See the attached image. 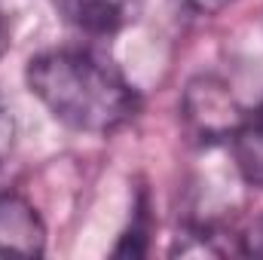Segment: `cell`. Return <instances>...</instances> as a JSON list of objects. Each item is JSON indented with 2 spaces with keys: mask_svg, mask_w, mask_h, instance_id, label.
Here are the masks:
<instances>
[{
  "mask_svg": "<svg viewBox=\"0 0 263 260\" xmlns=\"http://www.w3.org/2000/svg\"><path fill=\"white\" fill-rule=\"evenodd\" d=\"M25 83L62 126L89 135L123 129L141 110L138 89L92 49H46L28 62Z\"/></svg>",
  "mask_w": 263,
  "mask_h": 260,
  "instance_id": "1",
  "label": "cell"
},
{
  "mask_svg": "<svg viewBox=\"0 0 263 260\" xmlns=\"http://www.w3.org/2000/svg\"><path fill=\"white\" fill-rule=\"evenodd\" d=\"M46 227L37 208L15 193H0V257H40Z\"/></svg>",
  "mask_w": 263,
  "mask_h": 260,
  "instance_id": "2",
  "label": "cell"
},
{
  "mask_svg": "<svg viewBox=\"0 0 263 260\" xmlns=\"http://www.w3.org/2000/svg\"><path fill=\"white\" fill-rule=\"evenodd\" d=\"M187 117H190L193 129L211 141V138H230L245 114L236 107V101L223 83L202 77L187 92Z\"/></svg>",
  "mask_w": 263,
  "mask_h": 260,
  "instance_id": "3",
  "label": "cell"
},
{
  "mask_svg": "<svg viewBox=\"0 0 263 260\" xmlns=\"http://www.w3.org/2000/svg\"><path fill=\"white\" fill-rule=\"evenodd\" d=\"M52 3L70 28L92 37L117 34L132 15V0H52Z\"/></svg>",
  "mask_w": 263,
  "mask_h": 260,
  "instance_id": "4",
  "label": "cell"
},
{
  "mask_svg": "<svg viewBox=\"0 0 263 260\" xmlns=\"http://www.w3.org/2000/svg\"><path fill=\"white\" fill-rule=\"evenodd\" d=\"M230 153L239 178L248 187L263 190V104L245 114L236 132L230 135Z\"/></svg>",
  "mask_w": 263,
  "mask_h": 260,
  "instance_id": "5",
  "label": "cell"
},
{
  "mask_svg": "<svg viewBox=\"0 0 263 260\" xmlns=\"http://www.w3.org/2000/svg\"><path fill=\"white\" fill-rule=\"evenodd\" d=\"M144 220H147V214H144V208H141V211H138V220L120 236L114 254H120V257H138V254L147 251V224H144Z\"/></svg>",
  "mask_w": 263,
  "mask_h": 260,
  "instance_id": "6",
  "label": "cell"
},
{
  "mask_svg": "<svg viewBox=\"0 0 263 260\" xmlns=\"http://www.w3.org/2000/svg\"><path fill=\"white\" fill-rule=\"evenodd\" d=\"M12 144H15V120H12L9 107L0 101V169L6 165V159L12 153Z\"/></svg>",
  "mask_w": 263,
  "mask_h": 260,
  "instance_id": "7",
  "label": "cell"
},
{
  "mask_svg": "<svg viewBox=\"0 0 263 260\" xmlns=\"http://www.w3.org/2000/svg\"><path fill=\"white\" fill-rule=\"evenodd\" d=\"M181 9L193 12V15H217L220 9H227L233 0H175Z\"/></svg>",
  "mask_w": 263,
  "mask_h": 260,
  "instance_id": "8",
  "label": "cell"
},
{
  "mask_svg": "<svg viewBox=\"0 0 263 260\" xmlns=\"http://www.w3.org/2000/svg\"><path fill=\"white\" fill-rule=\"evenodd\" d=\"M242 239V254H254V257H263V220H257L248 236H239Z\"/></svg>",
  "mask_w": 263,
  "mask_h": 260,
  "instance_id": "9",
  "label": "cell"
},
{
  "mask_svg": "<svg viewBox=\"0 0 263 260\" xmlns=\"http://www.w3.org/2000/svg\"><path fill=\"white\" fill-rule=\"evenodd\" d=\"M6 49H9V34H6V25H3V18H0V59L6 55Z\"/></svg>",
  "mask_w": 263,
  "mask_h": 260,
  "instance_id": "10",
  "label": "cell"
}]
</instances>
